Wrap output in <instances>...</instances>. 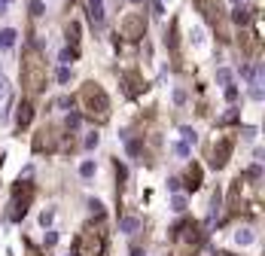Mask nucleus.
I'll use <instances>...</instances> for the list:
<instances>
[{
	"instance_id": "3",
	"label": "nucleus",
	"mask_w": 265,
	"mask_h": 256,
	"mask_svg": "<svg viewBox=\"0 0 265 256\" xmlns=\"http://www.w3.org/2000/svg\"><path fill=\"white\" fill-rule=\"evenodd\" d=\"M204 241V232L195 219H186V223L174 226V253L177 256H192Z\"/></svg>"
},
{
	"instance_id": "22",
	"label": "nucleus",
	"mask_w": 265,
	"mask_h": 256,
	"mask_svg": "<svg viewBox=\"0 0 265 256\" xmlns=\"http://www.w3.org/2000/svg\"><path fill=\"white\" fill-rule=\"evenodd\" d=\"M80 122H83V116H80V113H70L64 125H67V131H77V128H80Z\"/></svg>"
},
{
	"instance_id": "24",
	"label": "nucleus",
	"mask_w": 265,
	"mask_h": 256,
	"mask_svg": "<svg viewBox=\"0 0 265 256\" xmlns=\"http://www.w3.org/2000/svg\"><path fill=\"white\" fill-rule=\"evenodd\" d=\"M171 207H174V210H177V213H183V210H186V198H183V195H177V192H174V198H171Z\"/></svg>"
},
{
	"instance_id": "11",
	"label": "nucleus",
	"mask_w": 265,
	"mask_h": 256,
	"mask_svg": "<svg viewBox=\"0 0 265 256\" xmlns=\"http://www.w3.org/2000/svg\"><path fill=\"white\" fill-rule=\"evenodd\" d=\"M31 119H34V107H31V101H22L19 104V113H16V125L19 128H28Z\"/></svg>"
},
{
	"instance_id": "25",
	"label": "nucleus",
	"mask_w": 265,
	"mask_h": 256,
	"mask_svg": "<svg viewBox=\"0 0 265 256\" xmlns=\"http://www.w3.org/2000/svg\"><path fill=\"white\" fill-rule=\"evenodd\" d=\"M232 122H238V110H229V113L219 119V125H232Z\"/></svg>"
},
{
	"instance_id": "31",
	"label": "nucleus",
	"mask_w": 265,
	"mask_h": 256,
	"mask_svg": "<svg viewBox=\"0 0 265 256\" xmlns=\"http://www.w3.org/2000/svg\"><path fill=\"white\" fill-rule=\"evenodd\" d=\"M225 101H238V89L235 86H225Z\"/></svg>"
},
{
	"instance_id": "33",
	"label": "nucleus",
	"mask_w": 265,
	"mask_h": 256,
	"mask_svg": "<svg viewBox=\"0 0 265 256\" xmlns=\"http://www.w3.org/2000/svg\"><path fill=\"white\" fill-rule=\"evenodd\" d=\"M98 140H101L98 134H89V137H86V150H95V146H98Z\"/></svg>"
},
{
	"instance_id": "8",
	"label": "nucleus",
	"mask_w": 265,
	"mask_h": 256,
	"mask_svg": "<svg viewBox=\"0 0 265 256\" xmlns=\"http://www.w3.org/2000/svg\"><path fill=\"white\" fill-rule=\"evenodd\" d=\"M232 146H235V140L232 137H222L219 143H213V153H210V168H225V162H229V156H232Z\"/></svg>"
},
{
	"instance_id": "9",
	"label": "nucleus",
	"mask_w": 265,
	"mask_h": 256,
	"mask_svg": "<svg viewBox=\"0 0 265 256\" xmlns=\"http://www.w3.org/2000/svg\"><path fill=\"white\" fill-rule=\"evenodd\" d=\"M195 7L204 13V19L210 25H222V10H219V0H195Z\"/></svg>"
},
{
	"instance_id": "13",
	"label": "nucleus",
	"mask_w": 265,
	"mask_h": 256,
	"mask_svg": "<svg viewBox=\"0 0 265 256\" xmlns=\"http://www.w3.org/2000/svg\"><path fill=\"white\" fill-rule=\"evenodd\" d=\"M232 22H235V25H241V28H247V25L253 22V10H247V7H235Z\"/></svg>"
},
{
	"instance_id": "15",
	"label": "nucleus",
	"mask_w": 265,
	"mask_h": 256,
	"mask_svg": "<svg viewBox=\"0 0 265 256\" xmlns=\"http://www.w3.org/2000/svg\"><path fill=\"white\" fill-rule=\"evenodd\" d=\"M119 229L128 232V235H134V232L140 229V219H137V216H122V219H119Z\"/></svg>"
},
{
	"instance_id": "46",
	"label": "nucleus",
	"mask_w": 265,
	"mask_h": 256,
	"mask_svg": "<svg viewBox=\"0 0 265 256\" xmlns=\"http://www.w3.org/2000/svg\"><path fill=\"white\" fill-rule=\"evenodd\" d=\"M216 256H232V253H225V250H222V253H216Z\"/></svg>"
},
{
	"instance_id": "44",
	"label": "nucleus",
	"mask_w": 265,
	"mask_h": 256,
	"mask_svg": "<svg viewBox=\"0 0 265 256\" xmlns=\"http://www.w3.org/2000/svg\"><path fill=\"white\" fill-rule=\"evenodd\" d=\"M28 256H40V253H37V250H34V247H28Z\"/></svg>"
},
{
	"instance_id": "23",
	"label": "nucleus",
	"mask_w": 265,
	"mask_h": 256,
	"mask_svg": "<svg viewBox=\"0 0 265 256\" xmlns=\"http://www.w3.org/2000/svg\"><path fill=\"white\" fill-rule=\"evenodd\" d=\"M180 134H183V143H195V140H198L195 128H189V125H186V128H180Z\"/></svg>"
},
{
	"instance_id": "36",
	"label": "nucleus",
	"mask_w": 265,
	"mask_h": 256,
	"mask_svg": "<svg viewBox=\"0 0 265 256\" xmlns=\"http://www.w3.org/2000/svg\"><path fill=\"white\" fill-rule=\"evenodd\" d=\"M89 207H92V213H98V216H101V213H104V204H101V201H95V198H92V201H89Z\"/></svg>"
},
{
	"instance_id": "7",
	"label": "nucleus",
	"mask_w": 265,
	"mask_h": 256,
	"mask_svg": "<svg viewBox=\"0 0 265 256\" xmlns=\"http://www.w3.org/2000/svg\"><path fill=\"white\" fill-rule=\"evenodd\" d=\"M58 146V131L52 128V125H43L40 131H37V137H34V153H52Z\"/></svg>"
},
{
	"instance_id": "37",
	"label": "nucleus",
	"mask_w": 265,
	"mask_h": 256,
	"mask_svg": "<svg viewBox=\"0 0 265 256\" xmlns=\"http://www.w3.org/2000/svg\"><path fill=\"white\" fill-rule=\"evenodd\" d=\"M250 98H253V101H262V89H259L256 83H253V89H250Z\"/></svg>"
},
{
	"instance_id": "43",
	"label": "nucleus",
	"mask_w": 265,
	"mask_h": 256,
	"mask_svg": "<svg viewBox=\"0 0 265 256\" xmlns=\"http://www.w3.org/2000/svg\"><path fill=\"white\" fill-rule=\"evenodd\" d=\"M156 13H165V0H156Z\"/></svg>"
},
{
	"instance_id": "32",
	"label": "nucleus",
	"mask_w": 265,
	"mask_h": 256,
	"mask_svg": "<svg viewBox=\"0 0 265 256\" xmlns=\"http://www.w3.org/2000/svg\"><path fill=\"white\" fill-rule=\"evenodd\" d=\"M125 140H128V137H125ZM128 153H131V156L140 153V140H128Z\"/></svg>"
},
{
	"instance_id": "45",
	"label": "nucleus",
	"mask_w": 265,
	"mask_h": 256,
	"mask_svg": "<svg viewBox=\"0 0 265 256\" xmlns=\"http://www.w3.org/2000/svg\"><path fill=\"white\" fill-rule=\"evenodd\" d=\"M131 256H146V253L143 250H131Z\"/></svg>"
},
{
	"instance_id": "30",
	"label": "nucleus",
	"mask_w": 265,
	"mask_h": 256,
	"mask_svg": "<svg viewBox=\"0 0 265 256\" xmlns=\"http://www.w3.org/2000/svg\"><path fill=\"white\" fill-rule=\"evenodd\" d=\"M73 58H77V52H73V49H61V61H64V64H70Z\"/></svg>"
},
{
	"instance_id": "6",
	"label": "nucleus",
	"mask_w": 265,
	"mask_h": 256,
	"mask_svg": "<svg viewBox=\"0 0 265 256\" xmlns=\"http://www.w3.org/2000/svg\"><path fill=\"white\" fill-rule=\"evenodd\" d=\"M119 34L125 40H140L146 34V16L143 13H128L122 22H119Z\"/></svg>"
},
{
	"instance_id": "48",
	"label": "nucleus",
	"mask_w": 265,
	"mask_h": 256,
	"mask_svg": "<svg viewBox=\"0 0 265 256\" xmlns=\"http://www.w3.org/2000/svg\"><path fill=\"white\" fill-rule=\"evenodd\" d=\"M235 4H238V0H235Z\"/></svg>"
},
{
	"instance_id": "28",
	"label": "nucleus",
	"mask_w": 265,
	"mask_h": 256,
	"mask_svg": "<svg viewBox=\"0 0 265 256\" xmlns=\"http://www.w3.org/2000/svg\"><path fill=\"white\" fill-rule=\"evenodd\" d=\"M180 186H183L180 177H168V189H171V192H180Z\"/></svg>"
},
{
	"instance_id": "19",
	"label": "nucleus",
	"mask_w": 265,
	"mask_h": 256,
	"mask_svg": "<svg viewBox=\"0 0 265 256\" xmlns=\"http://www.w3.org/2000/svg\"><path fill=\"white\" fill-rule=\"evenodd\" d=\"M216 83H219V86H229V83H232V70H229V67H219V70H216Z\"/></svg>"
},
{
	"instance_id": "26",
	"label": "nucleus",
	"mask_w": 265,
	"mask_h": 256,
	"mask_svg": "<svg viewBox=\"0 0 265 256\" xmlns=\"http://www.w3.org/2000/svg\"><path fill=\"white\" fill-rule=\"evenodd\" d=\"M70 77H73L70 67H61V70H58V83H61V86H67V83H70Z\"/></svg>"
},
{
	"instance_id": "5",
	"label": "nucleus",
	"mask_w": 265,
	"mask_h": 256,
	"mask_svg": "<svg viewBox=\"0 0 265 256\" xmlns=\"http://www.w3.org/2000/svg\"><path fill=\"white\" fill-rule=\"evenodd\" d=\"M31 201H34V183L19 180L16 189H13V210H10V219H16V223H19V219H25Z\"/></svg>"
},
{
	"instance_id": "40",
	"label": "nucleus",
	"mask_w": 265,
	"mask_h": 256,
	"mask_svg": "<svg viewBox=\"0 0 265 256\" xmlns=\"http://www.w3.org/2000/svg\"><path fill=\"white\" fill-rule=\"evenodd\" d=\"M241 134H244L247 140H253V137H256V128H250V125H247V128H241Z\"/></svg>"
},
{
	"instance_id": "29",
	"label": "nucleus",
	"mask_w": 265,
	"mask_h": 256,
	"mask_svg": "<svg viewBox=\"0 0 265 256\" xmlns=\"http://www.w3.org/2000/svg\"><path fill=\"white\" fill-rule=\"evenodd\" d=\"M52 219H55V210H43V213H40V223H43V226H52Z\"/></svg>"
},
{
	"instance_id": "2",
	"label": "nucleus",
	"mask_w": 265,
	"mask_h": 256,
	"mask_svg": "<svg viewBox=\"0 0 265 256\" xmlns=\"http://www.w3.org/2000/svg\"><path fill=\"white\" fill-rule=\"evenodd\" d=\"M80 107H83V113H86L92 122H98V125H104V122L110 119V98H107V92H104L98 83H86V86H83V92H80Z\"/></svg>"
},
{
	"instance_id": "41",
	"label": "nucleus",
	"mask_w": 265,
	"mask_h": 256,
	"mask_svg": "<svg viewBox=\"0 0 265 256\" xmlns=\"http://www.w3.org/2000/svg\"><path fill=\"white\" fill-rule=\"evenodd\" d=\"M201 40H204V34H201V28H195L192 31V43H201Z\"/></svg>"
},
{
	"instance_id": "1",
	"label": "nucleus",
	"mask_w": 265,
	"mask_h": 256,
	"mask_svg": "<svg viewBox=\"0 0 265 256\" xmlns=\"http://www.w3.org/2000/svg\"><path fill=\"white\" fill-rule=\"evenodd\" d=\"M22 83H25L28 95L43 92V86H46V61L40 55V46H34V43L22 55Z\"/></svg>"
},
{
	"instance_id": "27",
	"label": "nucleus",
	"mask_w": 265,
	"mask_h": 256,
	"mask_svg": "<svg viewBox=\"0 0 265 256\" xmlns=\"http://www.w3.org/2000/svg\"><path fill=\"white\" fill-rule=\"evenodd\" d=\"M174 153H177L180 159H186V156H189V143H174Z\"/></svg>"
},
{
	"instance_id": "12",
	"label": "nucleus",
	"mask_w": 265,
	"mask_h": 256,
	"mask_svg": "<svg viewBox=\"0 0 265 256\" xmlns=\"http://www.w3.org/2000/svg\"><path fill=\"white\" fill-rule=\"evenodd\" d=\"M122 83H125V92H128V95H137V92H143V80H140V73H125V77H122Z\"/></svg>"
},
{
	"instance_id": "20",
	"label": "nucleus",
	"mask_w": 265,
	"mask_h": 256,
	"mask_svg": "<svg viewBox=\"0 0 265 256\" xmlns=\"http://www.w3.org/2000/svg\"><path fill=\"white\" fill-rule=\"evenodd\" d=\"M95 171H98V165H95V162H92V159H89V162H83V165H80V174H83V177H86V180H89V177H95Z\"/></svg>"
},
{
	"instance_id": "38",
	"label": "nucleus",
	"mask_w": 265,
	"mask_h": 256,
	"mask_svg": "<svg viewBox=\"0 0 265 256\" xmlns=\"http://www.w3.org/2000/svg\"><path fill=\"white\" fill-rule=\"evenodd\" d=\"M174 104H186V92H183V89L174 92Z\"/></svg>"
},
{
	"instance_id": "47",
	"label": "nucleus",
	"mask_w": 265,
	"mask_h": 256,
	"mask_svg": "<svg viewBox=\"0 0 265 256\" xmlns=\"http://www.w3.org/2000/svg\"><path fill=\"white\" fill-rule=\"evenodd\" d=\"M131 4H146V0H131Z\"/></svg>"
},
{
	"instance_id": "16",
	"label": "nucleus",
	"mask_w": 265,
	"mask_h": 256,
	"mask_svg": "<svg viewBox=\"0 0 265 256\" xmlns=\"http://www.w3.org/2000/svg\"><path fill=\"white\" fill-rule=\"evenodd\" d=\"M253 241H256V235H253L250 229H238V232H235V244H241V247H250Z\"/></svg>"
},
{
	"instance_id": "4",
	"label": "nucleus",
	"mask_w": 265,
	"mask_h": 256,
	"mask_svg": "<svg viewBox=\"0 0 265 256\" xmlns=\"http://www.w3.org/2000/svg\"><path fill=\"white\" fill-rule=\"evenodd\" d=\"M73 256H107V232L104 226H86L77 238V247H73Z\"/></svg>"
},
{
	"instance_id": "21",
	"label": "nucleus",
	"mask_w": 265,
	"mask_h": 256,
	"mask_svg": "<svg viewBox=\"0 0 265 256\" xmlns=\"http://www.w3.org/2000/svg\"><path fill=\"white\" fill-rule=\"evenodd\" d=\"M28 10H31V16H34V19H40V16L46 13V7L40 4V0H31V4H28Z\"/></svg>"
},
{
	"instance_id": "17",
	"label": "nucleus",
	"mask_w": 265,
	"mask_h": 256,
	"mask_svg": "<svg viewBox=\"0 0 265 256\" xmlns=\"http://www.w3.org/2000/svg\"><path fill=\"white\" fill-rule=\"evenodd\" d=\"M16 31L13 28H4V31H0V46H4V49H10V46H16Z\"/></svg>"
},
{
	"instance_id": "34",
	"label": "nucleus",
	"mask_w": 265,
	"mask_h": 256,
	"mask_svg": "<svg viewBox=\"0 0 265 256\" xmlns=\"http://www.w3.org/2000/svg\"><path fill=\"white\" fill-rule=\"evenodd\" d=\"M7 95H10V83H7V80H4V77H0V101H4V98H7Z\"/></svg>"
},
{
	"instance_id": "35",
	"label": "nucleus",
	"mask_w": 265,
	"mask_h": 256,
	"mask_svg": "<svg viewBox=\"0 0 265 256\" xmlns=\"http://www.w3.org/2000/svg\"><path fill=\"white\" fill-rule=\"evenodd\" d=\"M247 177H250V180H259V177H262V168H259V165H253V168L247 171Z\"/></svg>"
},
{
	"instance_id": "42",
	"label": "nucleus",
	"mask_w": 265,
	"mask_h": 256,
	"mask_svg": "<svg viewBox=\"0 0 265 256\" xmlns=\"http://www.w3.org/2000/svg\"><path fill=\"white\" fill-rule=\"evenodd\" d=\"M7 7H10V0H0V16H7Z\"/></svg>"
},
{
	"instance_id": "18",
	"label": "nucleus",
	"mask_w": 265,
	"mask_h": 256,
	"mask_svg": "<svg viewBox=\"0 0 265 256\" xmlns=\"http://www.w3.org/2000/svg\"><path fill=\"white\" fill-rule=\"evenodd\" d=\"M67 40H70L73 46L80 43V25H77V22H70V25H67Z\"/></svg>"
},
{
	"instance_id": "39",
	"label": "nucleus",
	"mask_w": 265,
	"mask_h": 256,
	"mask_svg": "<svg viewBox=\"0 0 265 256\" xmlns=\"http://www.w3.org/2000/svg\"><path fill=\"white\" fill-rule=\"evenodd\" d=\"M58 244V235L55 232H46V247H55Z\"/></svg>"
},
{
	"instance_id": "14",
	"label": "nucleus",
	"mask_w": 265,
	"mask_h": 256,
	"mask_svg": "<svg viewBox=\"0 0 265 256\" xmlns=\"http://www.w3.org/2000/svg\"><path fill=\"white\" fill-rule=\"evenodd\" d=\"M186 186L189 189H198L201 186V168L198 165H189V171H186Z\"/></svg>"
},
{
	"instance_id": "10",
	"label": "nucleus",
	"mask_w": 265,
	"mask_h": 256,
	"mask_svg": "<svg viewBox=\"0 0 265 256\" xmlns=\"http://www.w3.org/2000/svg\"><path fill=\"white\" fill-rule=\"evenodd\" d=\"M86 13H89V22L95 28L104 25V0H86Z\"/></svg>"
}]
</instances>
